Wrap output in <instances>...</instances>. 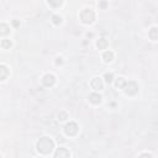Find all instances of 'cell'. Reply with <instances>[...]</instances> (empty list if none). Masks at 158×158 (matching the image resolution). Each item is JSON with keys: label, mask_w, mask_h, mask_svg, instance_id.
<instances>
[{"label": "cell", "mask_w": 158, "mask_h": 158, "mask_svg": "<svg viewBox=\"0 0 158 158\" xmlns=\"http://www.w3.org/2000/svg\"><path fill=\"white\" fill-rule=\"evenodd\" d=\"M54 148V142L49 137H42L37 142V151L41 152L42 154H48L52 152Z\"/></svg>", "instance_id": "obj_1"}, {"label": "cell", "mask_w": 158, "mask_h": 158, "mask_svg": "<svg viewBox=\"0 0 158 158\" xmlns=\"http://www.w3.org/2000/svg\"><path fill=\"white\" fill-rule=\"evenodd\" d=\"M80 19L84 23H91L94 22L95 20V14L91 9H84L81 12H80Z\"/></svg>", "instance_id": "obj_2"}, {"label": "cell", "mask_w": 158, "mask_h": 158, "mask_svg": "<svg viewBox=\"0 0 158 158\" xmlns=\"http://www.w3.org/2000/svg\"><path fill=\"white\" fill-rule=\"evenodd\" d=\"M122 89L125 90V93L127 95H135L138 91V84L136 81H133V80H130V81H126L125 83V85H123Z\"/></svg>", "instance_id": "obj_3"}, {"label": "cell", "mask_w": 158, "mask_h": 158, "mask_svg": "<svg viewBox=\"0 0 158 158\" xmlns=\"http://www.w3.org/2000/svg\"><path fill=\"white\" fill-rule=\"evenodd\" d=\"M78 128H79L78 125H77L75 122L70 121V122H68V123L64 126V132H65L67 136H74V135H77Z\"/></svg>", "instance_id": "obj_4"}, {"label": "cell", "mask_w": 158, "mask_h": 158, "mask_svg": "<svg viewBox=\"0 0 158 158\" xmlns=\"http://www.w3.org/2000/svg\"><path fill=\"white\" fill-rule=\"evenodd\" d=\"M42 83H43L44 86L51 88V86L54 85V83H56V78H54L53 74H46V75L43 77V79H42Z\"/></svg>", "instance_id": "obj_5"}, {"label": "cell", "mask_w": 158, "mask_h": 158, "mask_svg": "<svg viewBox=\"0 0 158 158\" xmlns=\"http://www.w3.org/2000/svg\"><path fill=\"white\" fill-rule=\"evenodd\" d=\"M54 157L56 158H67V157H70V153H69V151L67 149V148H63V147H60V148H58L57 151H56V153H54Z\"/></svg>", "instance_id": "obj_6"}, {"label": "cell", "mask_w": 158, "mask_h": 158, "mask_svg": "<svg viewBox=\"0 0 158 158\" xmlns=\"http://www.w3.org/2000/svg\"><path fill=\"white\" fill-rule=\"evenodd\" d=\"M90 85H91V88L95 89V90H100V89H102V81H101L100 78H94V79L91 80Z\"/></svg>", "instance_id": "obj_7"}, {"label": "cell", "mask_w": 158, "mask_h": 158, "mask_svg": "<svg viewBox=\"0 0 158 158\" xmlns=\"http://www.w3.org/2000/svg\"><path fill=\"white\" fill-rule=\"evenodd\" d=\"M9 75V68L4 64H0V80L6 79Z\"/></svg>", "instance_id": "obj_8"}, {"label": "cell", "mask_w": 158, "mask_h": 158, "mask_svg": "<svg viewBox=\"0 0 158 158\" xmlns=\"http://www.w3.org/2000/svg\"><path fill=\"white\" fill-rule=\"evenodd\" d=\"M89 100H90V102H93V104H99V102L101 101V95L98 94V93H91V94L89 95Z\"/></svg>", "instance_id": "obj_9"}, {"label": "cell", "mask_w": 158, "mask_h": 158, "mask_svg": "<svg viewBox=\"0 0 158 158\" xmlns=\"http://www.w3.org/2000/svg\"><path fill=\"white\" fill-rule=\"evenodd\" d=\"M148 36H149V38H151L152 41H157V38H158V30H157V27L151 28Z\"/></svg>", "instance_id": "obj_10"}, {"label": "cell", "mask_w": 158, "mask_h": 158, "mask_svg": "<svg viewBox=\"0 0 158 158\" xmlns=\"http://www.w3.org/2000/svg\"><path fill=\"white\" fill-rule=\"evenodd\" d=\"M102 58L105 62H111L114 59V53L111 51H105L104 54H102Z\"/></svg>", "instance_id": "obj_11"}, {"label": "cell", "mask_w": 158, "mask_h": 158, "mask_svg": "<svg viewBox=\"0 0 158 158\" xmlns=\"http://www.w3.org/2000/svg\"><path fill=\"white\" fill-rule=\"evenodd\" d=\"M10 32V27L6 25V23H0V35L5 36Z\"/></svg>", "instance_id": "obj_12"}, {"label": "cell", "mask_w": 158, "mask_h": 158, "mask_svg": "<svg viewBox=\"0 0 158 158\" xmlns=\"http://www.w3.org/2000/svg\"><path fill=\"white\" fill-rule=\"evenodd\" d=\"M98 47H99V49H105L107 46H109V43H107V41L105 40V38H100L99 41H98Z\"/></svg>", "instance_id": "obj_13"}, {"label": "cell", "mask_w": 158, "mask_h": 158, "mask_svg": "<svg viewBox=\"0 0 158 158\" xmlns=\"http://www.w3.org/2000/svg\"><path fill=\"white\" fill-rule=\"evenodd\" d=\"M125 83H126V80L123 79V78H117L116 79V81H115V85H116V88H118V89H122L123 88V85H125Z\"/></svg>", "instance_id": "obj_14"}, {"label": "cell", "mask_w": 158, "mask_h": 158, "mask_svg": "<svg viewBox=\"0 0 158 158\" xmlns=\"http://www.w3.org/2000/svg\"><path fill=\"white\" fill-rule=\"evenodd\" d=\"M48 1V4L51 5V6H53V7H58V6H60L62 4H63V0H47Z\"/></svg>", "instance_id": "obj_15"}, {"label": "cell", "mask_w": 158, "mask_h": 158, "mask_svg": "<svg viewBox=\"0 0 158 158\" xmlns=\"http://www.w3.org/2000/svg\"><path fill=\"white\" fill-rule=\"evenodd\" d=\"M67 118H68V114H67V112H64V111L58 112V115H57V120H59V121H64V120H67Z\"/></svg>", "instance_id": "obj_16"}, {"label": "cell", "mask_w": 158, "mask_h": 158, "mask_svg": "<svg viewBox=\"0 0 158 158\" xmlns=\"http://www.w3.org/2000/svg\"><path fill=\"white\" fill-rule=\"evenodd\" d=\"M11 46H12V43H11L10 40H2V41H1V47H2V48L6 49V48H10Z\"/></svg>", "instance_id": "obj_17"}, {"label": "cell", "mask_w": 158, "mask_h": 158, "mask_svg": "<svg viewBox=\"0 0 158 158\" xmlns=\"http://www.w3.org/2000/svg\"><path fill=\"white\" fill-rule=\"evenodd\" d=\"M52 22H53L54 25H59V23L62 22V17L58 16V15H53V16H52Z\"/></svg>", "instance_id": "obj_18"}, {"label": "cell", "mask_w": 158, "mask_h": 158, "mask_svg": "<svg viewBox=\"0 0 158 158\" xmlns=\"http://www.w3.org/2000/svg\"><path fill=\"white\" fill-rule=\"evenodd\" d=\"M104 78H105V80H106V83H111V81H112V78H114V74H112V73H105Z\"/></svg>", "instance_id": "obj_19"}, {"label": "cell", "mask_w": 158, "mask_h": 158, "mask_svg": "<svg viewBox=\"0 0 158 158\" xmlns=\"http://www.w3.org/2000/svg\"><path fill=\"white\" fill-rule=\"evenodd\" d=\"M99 6H100L101 9H106V7H107V1H106V0H102V1H100Z\"/></svg>", "instance_id": "obj_20"}, {"label": "cell", "mask_w": 158, "mask_h": 158, "mask_svg": "<svg viewBox=\"0 0 158 158\" xmlns=\"http://www.w3.org/2000/svg\"><path fill=\"white\" fill-rule=\"evenodd\" d=\"M62 63V58H57V64H60Z\"/></svg>", "instance_id": "obj_21"}]
</instances>
